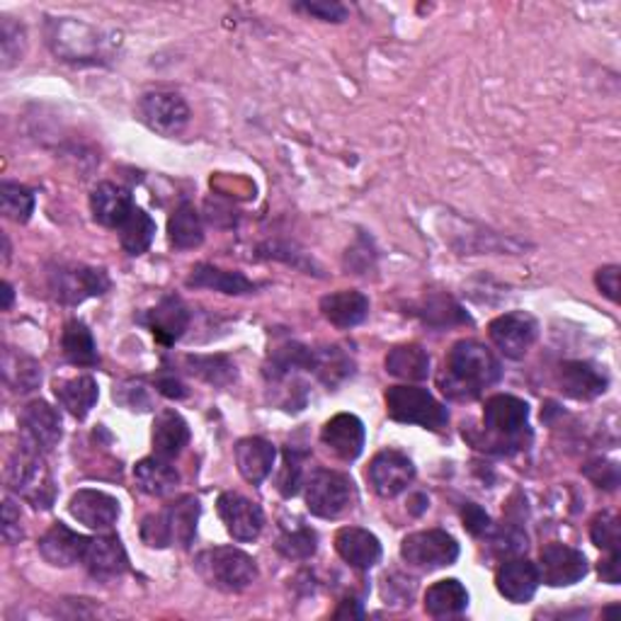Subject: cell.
I'll return each mask as SVG.
<instances>
[{
  "label": "cell",
  "mask_w": 621,
  "mask_h": 621,
  "mask_svg": "<svg viewBox=\"0 0 621 621\" xmlns=\"http://www.w3.org/2000/svg\"><path fill=\"white\" fill-rule=\"evenodd\" d=\"M158 389L163 396L168 398H184L188 396V389H184L182 381H178L176 377H160L158 379Z\"/></svg>",
  "instance_id": "cell-52"
},
{
  "label": "cell",
  "mask_w": 621,
  "mask_h": 621,
  "mask_svg": "<svg viewBox=\"0 0 621 621\" xmlns=\"http://www.w3.org/2000/svg\"><path fill=\"white\" fill-rule=\"evenodd\" d=\"M53 396L61 403V408H67L75 420H85L88 413L95 408L97 398H100V389H97V381L93 377L83 374L59 379L57 384H53Z\"/></svg>",
  "instance_id": "cell-28"
},
{
  "label": "cell",
  "mask_w": 621,
  "mask_h": 621,
  "mask_svg": "<svg viewBox=\"0 0 621 621\" xmlns=\"http://www.w3.org/2000/svg\"><path fill=\"white\" fill-rule=\"evenodd\" d=\"M595 285L597 289L605 294L609 301H619V267L617 265H607L602 270H597L595 275Z\"/></svg>",
  "instance_id": "cell-48"
},
{
  "label": "cell",
  "mask_w": 621,
  "mask_h": 621,
  "mask_svg": "<svg viewBox=\"0 0 621 621\" xmlns=\"http://www.w3.org/2000/svg\"><path fill=\"white\" fill-rule=\"evenodd\" d=\"M194 571L202 581L219 593H243L258 581V565L253 556L236 547H216L202 551L194 559Z\"/></svg>",
  "instance_id": "cell-4"
},
{
  "label": "cell",
  "mask_w": 621,
  "mask_h": 621,
  "mask_svg": "<svg viewBox=\"0 0 621 621\" xmlns=\"http://www.w3.org/2000/svg\"><path fill=\"white\" fill-rule=\"evenodd\" d=\"M69 512L73 520H79L83 527L95 532H107L117 525L119 503L110 493L95 488L75 490L69 500Z\"/></svg>",
  "instance_id": "cell-16"
},
{
  "label": "cell",
  "mask_w": 621,
  "mask_h": 621,
  "mask_svg": "<svg viewBox=\"0 0 621 621\" xmlns=\"http://www.w3.org/2000/svg\"><path fill=\"white\" fill-rule=\"evenodd\" d=\"M81 563L95 581L103 583L122 577L129 571V556L122 547V541L112 537V534H103V537L88 539V547H85Z\"/></svg>",
  "instance_id": "cell-17"
},
{
  "label": "cell",
  "mask_w": 621,
  "mask_h": 621,
  "mask_svg": "<svg viewBox=\"0 0 621 621\" xmlns=\"http://www.w3.org/2000/svg\"><path fill=\"white\" fill-rule=\"evenodd\" d=\"M386 413L391 420L403 425H420L425 430L440 432L450 422V413L428 389L391 386L386 391Z\"/></svg>",
  "instance_id": "cell-6"
},
{
  "label": "cell",
  "mask_w": 621,
  "mask_h": 621,
  "mask_svg": "<svg viewBox=\"0 0 621 621\" xmlns=\"http://www.w3.org/2000/svg\"><path fill=\"white\" fill-rule=\"evenodd\" d=\"M559 381L563 394L575 401H593L602 396L609 386V377L593 362H565Z\"/></svg>",
  "instance_id": "cell-23"
},
{
  "label": "cell",
  "mask_w": 621,
  "mask_h": 621,
  "mask_svg": "<svg viewBox=\"0 0 621 621\" xmlns=\"http://www.w3.org/2000/svg\"><path fill=\"white\" fill-rule=\"evenodd\" d=\"M315 544H319V537H315L313 529L297 527V529H289L282 534L277 541V549L282 556H287V559L303 561V559H311V556L315 553Z\"/></svg>",
  "instance_id": "cell-42"
},
{
  "label": "cell",
  "mask_w": 621,
  "mask_h": 621,
  "mask_svg": "<svg viewBox=\"0 0 621 621\" xmlns=\"http://www.w3.org/2000/svg\"><path fill=\"white\" fill-rule=\"evenodd\" d=\"M154 452L160 459H176L182 454L184 446L190 444V425L184 422L178 410H160L154 420Z\"/></svg>",
  "instance_id": "cell-27"
},
{
  "label": "cell",
  "mask_w": 621,
  "mask_h": 621,
  "mask_svg": "<svg viewBox=\"0 0 621 621\" xmlns=\"http://www.w3.org/2000/svg\"><path fill=\"white\" fill-rule=\"evenodd\" d=\"M311 369L325 386L333 389L353 374V359L347 357L341 347H325V350L319 353L313 350Z\"/></svg>",
  "instance_id": "cell-37"
},
{
  "label": "cell",
  "mask_w": 621,
  "mask_h": 621,
  "mask_svg": "<svg viewBox=\"0 0 621 621\" xmlns=\"http://www.w3.org/2000/svg\"><path fill=\"white\" fill-rule=\"evenodd\" d=\"M335 617H355V619H362L365 612H362V607H359V602H355V599H345V602L341 605V609H337Z\"/></svg>",
  "instance_id": "cell-53"
},
{
  "label": "cell",
  "mask_w": 621,
  "mask_h": 621,
  "mask_svg": "<svg viewBox=\"0 0 621 621\" xmlns=\"http://www.w3.org/2000/svg\"><path fill=\"white\" fill-rule=\"evenodd\" d=\"M462 517H464V527L471 532L474 537H481V534L490 529V517L476 503H466Z\"/></svg>",
  "instance_id": "cell-49"
},
{
  "label": "cell",
  "mask_w": 621,
  "mask_h": 621,
  "mask_svg": "<svg viewBox=\"0 0 621 621\" xmlns=\"http://www.w3.org/2000/svg\"><path fill=\"white\" fill-rule=\"evenodd\" d=\"M539 569L527 559H512L495 573V587L512 605H525L539 590Z\"/></svg>",
  "instance_id": "cell-20"
},
{
  "label": "cell",
  "mask_w": 621,
  "mask_h": 621,
  "mask_svg": "<svg viewBox=\"0 0 621 621\" xmlns=\"http://www.w3.org/2000/svg\"><path fill=\"white\" fill-rule=\"evenodd\" d=\"M236 466L248 483H263L272 474L277 459V450L263 438H246L236 444Z\"/></svg>",
  "instance_id": "cell-26"
},
{
  "label": "cell",
  "mask_w": 621,
  "mask_h": 621,
  "mask_svg": "<svg viewBox=\"0 0 621 621\" xmlns=\"http://www.w3.org/2000/svg\"><path fill=\"white\" fill-rule=\"evenodd\" d=\"M188 367L194 377H200L206 384L228 386L236 379V367L226 357H188Z\"/></svg>",
  "instance_id": "cell-40"
},
{
  "label": "cell",
  "mask_w": 621,
  "mask_h": 621,
  "mask_svg": "<svg viewBox=\"0 0 621 621\" xmlns=\"http://www.w3.org/2000/svg\"><path fill=\"white\" fill-rule=\"evenodd\" d=\"M188 287L194 289H214V291H222V294H250L255 291V285L250 282L243 272H231V270H222V267H214V265H198L192 267L190 277H188Z\"/></svg>",
  "instance_id": "cell-30"
},
{
  "label": "cell",
  "mask_w": 621,
  "mask_h": 621,
  "mask_svg": "<svg viewBox=\"0 0 621 621\" xmlns=\"http://www.w3.org/2000/svg\"><path fill=\"white\" fill-rule=\"evenodd\" d=\"M303 483V459L301 454L294 450L285 452V466H282V474L277 478V488L285 498H294L299 493V488Z\"/></svg>",
  "instance_id": "cell-44"
},
{
  "label": "cell",
  "mask_w": 621,
  "mask_h": 621,
  "mask_svg": "<svg viewBox=\"0 0 621 621\" xmlns=\"http://www.w3.org/2000/svg\"><path fill=\"white\" fill-rule=\"evenodd\" d=\"M468 607V593L466 587L450 577V581H440L425 593V612L434 619H450L459 617Z\"/></svg>",
  "instance_id": "cell-31"
},
{
  "label": "cell",
  "mask_w": 621,
  "mask_h": 621,
  "mask_svg": "<svg viewBox=\"0 0 621 621\" xmlns=\"http://www.w3.org/2000/svg\"><path fill=\"white\" fill-rule=\"evenodd\" d=\"M85 547H88V537L73 532L71 527L63 525V522L51 525L45 532V537L39 539L41 559L57 565V569H71V565L81 563Z\"/></svg>",
  "instance_id": "cell-19"
},
{
  "label": "cell",
  "mask_w": 621,
  "mask_h": 621,
  "mask_svg": "<svg viewBox=\"0 0 621 621\" xmlns=\"http://www.w3.org/2000/svg\"><path fill=\"white\" fill-rule=\"evenodd\" d=\"M61 350L63 357L75 367H95L100 362L97 355V345L93 341V333L83 321H69L61 335Z\"/></svg>",
  "instance_id": "cell-34"
},
{
  "label": "cell",
  "mask_w": 621,
  "mask_h": 621,
  "mask_svg": "<svg viewBox=\"0 0 621 621\" xmlns=\"http://www.w3.org/2000/svg\"><path fill=\"white\" fill-rule=\"evenodd\" d=\"M49 289L63 307H79L85 299L103 297L110 289V277L100 267L59 265L49 272Z\"/></svg>",
  "instance_id": "cell-8"
},
{
  "label": "cell",
  "mask_w": 621,
  "mask_h": 621,
  "mask_svg": "<svg viewBox=\"0 0 621 621\" xmlns=\"http://www.w3.org/2000/svg\"><path fill=\"white\" fill-rule=\"evenodd\" d=\"M599 577L605 583L617 585L621 581V563H619V551H609L607 559L599 563Z\"/></svg>",
  "instance_id": "cell-51"
},
{
  "label": "cell",
  "mask_w": 621,
  "mask_h": 621,
  "mask_svg": "<svg viewBox=\"0 0 621 621\" xmlns=\"http://www.w3.org/2000/svg\"><path fill=\"white\" fill-rule=\"evenodd\" d=\"M585 476L590 478L597 488L614 490L619 486V466L614 462H605V459L590 462L585 466Z\"/></svg>",
  "instance_id": "cell-46"
},
{
  "label": "cell",
  "mask_w": 621,
  "mask_h": 621,
  "mask_svg": "<svg viewBox=\"0 0 621 621\" xmlns=\"http://www.w3.org/2000/svg\"><path fill=\"white\" fill-rule=\"evenodd\" d=\"M20 442L32 452L47 454L59 444L63 434L61 416L47 401H32L20 413Z\"/></svg>",
  "instance_id": "cell-11"
},
{
  "label": "cell",
  "mask_w": 621,
  "mask_h": 621,
  "mask_svg": "<svg viewBox=\"0 0 621 621\" xmlns=\"http://www.w3.org/2000/svg\"><path fill=\"white\" fill-rule=\"evenodd\" d=\"M144 323L154 333V337L163 345H172L184 335L190 325V309L184 307V301L180 297H166L160 299L156 309H151Z\"/></svg>",
  "instance_id": "cell-25"
},
{
  "label": "cell",
  "mask_w": 621,
  "mask_h": 621,
  "mask_svg": "<svg viewBox=\"0 0 621 621\" xmlns=\"http://www.w3.org/2000/svg\"><path fill=\"white\" fill-rule=\"evenodd\" d=\"M3 379L15 394H29L41 384V367L32 357L8 347L3 353Z\"/></svg>",
  "instance_id": "cell-35"
},
{
  "label": "cell",
  "mask_w": 621,
  "mask_h": 621,
  "mask_svg": "<svg viewBox=\"0 0 621 621\" xmlns=\"http://www.w3.org/2000/svg\"><path fill=\"white\" fill-rule=\"evenodd\" d=\"M216 510H219L226 532L231 534L236 541H255L265 527L263 507L241 493H234V490H226V493L219 495Z\"/></svg>",
  "instance_id": "cell-13"
},
{
  "label": "cell",
  "mask_w": 621,
  "mask_h": 621,
  "mask_svg": "<svg viewBox=\"0 0 621 621\" xmlns=\"http://www.w3.org/2000/svg\"><path fill=\"white\" fill-rule=\"evenodd\" d=\"M5 483L13 493L27 500V503L37 510H49L53 500H57V486H53L45 454L32 452L27 446H20V450L10 456L5 466Z\"/></svg>",
  "instance_id": "cell-5"
},
{
  "label": "cell",
  "mask_w": 621,
  "mask_h": 621,
  "mask_svg": "<svg viewBox=\"0 0 621 621\" xmlns=\"http://www.w3.org/2000/svg\"><path fill=\"white\" fill-rule=\"evenodd\" d=\"M321 442L337 459L355 462L365 450V425L353 413H341L323 425Z\"/></svg>",
  "instance_id": "cell-18"
},
{
  "label": "cell",
  "mask_w": 621,
  "mask_h": 621,
  "mask_svg": "<svg viewBox=\"0 0 621 621\" xmlns=\"http://www.w3.org/2000/svg\"><path fill=\"white\" fill-rule=\"evenodd\" d=\"M132 210H134L132 194H129V190H124L122 184L100 182L91 194L93 219L100 226L119 228L127 222V216L132 214Z\"/></svg>",
  "instance_id": "cell-22"
},
{
  "label": "cell",
  "mask_w": 621,
  "mask_h": 621,
  "mask_svg": "<svg viewBox=\"0 0 621 621\" xmlns=\"http://www.w3.org/2000/svg\"><path fill=\"white\" fill-rule=\"evenodd\" d=\"M0 206H3L5 219L27 224L35 212V194L20 182H3L0 184Z\"/></svg>",
  "instance_id": "cell-39"
},
{
  "label": "cell",
  "mask_w": 621,
  "mask_h": 621,
  "mask_svg": "<svg viewBox=\"0 0 621 621\" xmlns=\"http://www.w3.org/2000/svg\"><path fill=\"white\" fill-rule=\"evenodd\" d=\"M297 8L313 17L325 20V23H343V20H347V8L341 3H331V0H315V3H301Z\"/></svg>",
  "instance_id": "cell-47"
},
{
  "label": "cell",
  "mask_w": 621,
  "mask_h": 621,
  "mask_svg": "<svg viewBox=\"0 0 621 621\" xmlns=\"http://www.w3.org/2000/svg\"><path fill=\"white\" fill-rule=\"evenodd\" d=\"M529 406L517 396L498 394L486 401L483 428L488 432L486 446H500V454L522 450L529 442ZM481 446V450H486Z\"/></svg>",
  "instance_id": "cell-3"
},
{
  "label": "cell",
  "mask_w": 621,
  "mask_h": 621,
  "mask_svg": "<svg viewBox=\"0 0 621 621\" xmlns=\"http://www.w3.org/2000/svg\"><path fill=\"white\" fill-rule=\"evenodd\" d=\"M139 117L151 132L160 136H178L190 124V107L178 93L151 91L139 97Z\"/></svg>",
  "instance_id": "cell-10"
},
{
  "label": "cell",
  "mask_w": 621,
  "mask_h": 621,
  "mask_svg": "<svg viewBox=\"0 0 621 621\" xmlns=\"http://www.w3.org/2000/svg\"><path fill=\"white\" fill-rule=\"evenodd\" d=\"M25 537L23 529V515H20V507L15 505L13 498H5L3 503V539L8 547H15L20 539Z\"/></svg>",
  "instance_id": "cell-45"
},
{
  "label": "cell",
  "mask_w": 621,
  "mask_h": 621,
  "mask_svg": "<svg viewBox=\"0 0 621 621\" xmlns=\"http://www.w3.org/2000/svg\"><path fill=\"white\" fill-rule=\"evenodd\" d=\"M401 556L413 569L438 571L456 563V559H459V544L444 529H422L413 532L403 539Z\"/></svg>",
  "instance_id": "cell-9"
},
{
  "label": "cell",
  "mask_w": 621,
  "mask_h": 621,
  "mask_svg": "<svg viewBox=\"0 0 621 621\" xmlns=\"http://www.w3.org/2000/svg\"><path fill=\"white\" fill-rule=\"evenodd\" d=\"M386 372L403 381H425L430 377V355L420 345H398L386 355Z\"/></svg>",
  "instance_id": "cell-32"
},
{
  "label": "cell",
  "mask_w": 621,
  "mask_h": 621,
  "mask_svg": "<svg viewBox=\"0 0 621 621\" xmlns=\"http://www.w3.org/2000/svg\"><path fill=\"white\" fill-rule=\"evenodd\" d=\"M488 335L493 345L507 359H522L539 337V323L527 311L503 313L488 325Z\"/></svg>",
  "instance_id": "cell-12"
},
{
  "label": "cell",
  "mask_w": 621,
  "mask_h": 621,
  "mask_svg": "<svg viewBox=\"0 0 621 621\" xmlns=\"http://www.w3.org/2000/svg\"><path fill=\"white\" fill-rule=\"evenodd\" d=\"M115 391H117V394H129V398L119 401L129 410H148L151 408V398L146 394V389L141 386V384H124V386H119Z\"/></svg>",
  "instance_id": "cell-50"
},
{
  "label": "cell",
  "mask_w": 621,
  "mask_h": 621,
  "mask_svg": "<svg viewBox=\"0 0 621 621\" xmlns=\"http://www.w3.org/2000/svg\"><path fill=\"white\" fill-rule=\"evenodd\" d=\"M321 313L323 319L337 331L355 329V325L365 323L369 315V299L357 289H343L333 291L329 297L321 299Z\"/></svg>",
  "instance_id": "cell-24"
},
{
  "label": "cell",
  "mask_w": 621,
  "mask_h": 621,
  "mask_svg": "<svg viewBox=\"0 0 621 621\" xmlns=\"http://www.w3.org/2000/svg\"><path fill=\"white\" fill-rule=\"evenodd\" d=\"M357 500V490L353 478L341 471L321 468L311 476L307 483V507L311 515L321 520H337L347 510H353Z\"/></svg>",
  "instance_id": "cell-7"
},
{
  "label": "cell",
  "mask_w": 621,
  "mask_h": 621,
  "mask_svg": "<svg viewBox=\"0 0 621 621\" xmlns=\"http://www.w3.org/2000/svg\"><path fill=\"white\" fill-rule=\"evenodd\" d=\"M590 539L597 549L619 551V520L612 512H599L590 522Z\"/></svg>",
  "instance_id": "cell-43"
},
{
  "label": "cell",
  "mask_w": 621,
  "mask_h": 621,
  "mask_svg": "<svg viewBox=\"0 0 621 621\" xmlns=\"http://www.w3.org/2000/svg\"><path fill=\"white\" fill-rule=\"evenodd\" d=\"M369 483H372L374 493L381 498H396L416 478V466L406 454L398 450H384L379 452L372 464H369Z\"/></svg>",
  "instance_id": "cell-15"
},
{
  "label": "cell",
  "mask_w": 621,
  "mask_h": 621,
  "mask_svg": "<svg viewBox=\"0 0 621 621\" xmlns=\"http://www.w3.org/2000/svg\"><path fill=\"white\" fill-rule=\"evenodd\" d=\"M168 241L178 250H192L202 246L204 241L202 219L190 202H182L178 210L172 212L168 222Z\"/></svg>",
  "instance_id": "cell-33"
},
{
  "label": "cell",
  "mask_w": 621,
  "mask_h": 621,
  "mask_svg": "<svg viewBox=\"0 0 621 621\" xmlns=\"http://www.w3.org/2000/svg\"><path fill=\"white\" fill-rule=\"evenodd\" d=\"M200 510L202 507L198 498L180 495L170 505H166V510L144 517V522H141V539L151 549H190L194 537H198Z\"/></svg>",
  "instance_id": "cell-2"
},
{
  "label": "cell",
  "mask_w": 621,
  "mask_h": 621,
  "mask_svg": "<svg viewBox=\"0 0 621 621\" xmlns=\"http://www.w3.org/2000/svg\"><path fill=\"white\" fill-rule=\"evenodd\" d=\"M335 551L357 571H369L381 561V541L369 529L343 527L335 534Z\"/></svg>",
  "instance_id": "cell-21"
},
{
  "label": "cell",
  "mask_w": 621,
  "mask_h": 621,
  "mask_svg": "<svg viewBox=\"0 0 621 621\" xmlns=\"http://www.w3.org/2000/svg\"><path fill=\"white\" fill-rule=\"evenodd\" d=\"M156 238V222L151 216L134 206L127 222L119 226V243L129 255H144Z\"/></svg>",
  "instance_id": "cell-36"
},
{
  "label": "cell",
  "mask_w": 621,
  "mask_h": 621,
  "mask_svg": "<svg viewBox=\"0 0 621 621\" xmlns=\"http://www.w3.org/2000/svg\"><path fill=\"white\" fill-rule=\"evenodd\" d=\"M413 313H418L425 323L438 325V329H442V325H454V323H468V315L464 313L459 303L450 297H444V294H434V297L430 299H422L418 311H413Z\"/></svg>",
  "instance_id": "cell-38"
},
{
  "label": "cell",
  "mask_w": 621,
  "mask_h": 621,
  "mask_svg": "<svg viewBox=\"0 0 621 621\" xmlns=\"http://www.w3.org/2000/svg\"><path fill=\"white\" fill-rule=\"evenodd\" d=\"M587 559L583 551L565 544H547L539 556V577L549 587H571L587 575Z\"/></svg>",
  "instance_id": "cell-14"
},
{
  "label": "cell",
  "mask_w": 621,
  "mask_h": 621,
  "mask_svg": "<svg viewBox=\"0 0 621 621\" xmlns=\"http://www.w3.org/2000/svg\"><path fill=\"white\" fill-rule=\"evenodd\" d=\"M134 478H136V486L144 490L146 495H154V498H166L170 493H176V488L180 483L178 468L172 466L168 459H160V456H148V459H141L134 466Z\"/></svg>",
  "instance_id": "cell-29"
},
{
  "label": "cell",
  "mask_w": 621,
  "mask_h": 621,
  "mask_svg": "<svg viewBox=\"0 0 621 621\" xmlns=\"http://www.w3.org/2000/svg\"><path fill=\"white\" fill-rule=\"evenodd\" d=\"M3 294H5V301H3V309H10V303H13V287L3 282Z\"/></svg>",
  "instance_id": "cell-54"
},
{
  "label": "cell",
  "mask_w": 621,
  "mask_h": 621,
  "mask_svg": "<svg viewBox=\"0 0 621 621\" xmlns=\"http://www.w3.org/2000/svg\"><path fill=\"white\" fill-rule=\"evenodd\" d=\"M503 377L498 357L478 341H459L446 355L440 386L452 401H474Z\"/></svg>",
  "instance_id": "cell-1"
},
{
  "label": "cell",
  "mask_w": 621,
  "mask_h": 621,
  "mask_svg": "<svg viewBox=\"0 0 621 621\" xmlns=\"http://www.w3.org/2000/svg\"><path fill=\"white\" fill-rule=\"evenodd\" d=\"M27 49V32L15 23L13 17H3L0 23V51H3V69H13L15 63L23 61Z\"/></svg>",
  "instance_id": "cell-41"
}]
</instances>
